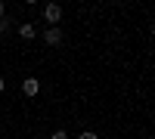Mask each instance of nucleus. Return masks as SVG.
Here are the masks:
<instances>
[{"instance_id": "nucleus-7", "label": "nucleus", "mask_w": 155, "mask_h": 139, "mask_svg": "<svg viewBox=\"0 0 155 139\" xmlns=\"http://www.w3.org/2000/svg\"><path fill=\"white\" fill-rule=\"evenodd\" d=\"M78 139H99V136H96V133H90V130H87V133H81V136H78Z\"/></svg>"}, {"instance_id": "nucleus-4", "label": "nucleus", "mask_w": 155, "mask_h": 139, "mask_svg": "<svg viewBox=\"0 0 155 139\" xmlns=\"http://www.w3.org/2000/svg\"><path fill=\"white\" fill-rule=\"evenodd\" d=\"M19 34L25 37V40H34V37H37V28H34V22H22V25H19Z\"/></svg>"}, {"instance_id": "nucleus-6", "label": "nucleus", "mask_w": 155, "mask_h": 139, "mask_svg": "<svg viewBox=\"0 0 155 139\" xmlns=\"http://www.w3.org/2000/svg\"><path fill=\"white\" fill-rule=\"evenodd\" d=\"M50 139H68V136H65V130H56V133L50 136Z\"/></svg>"}, {"instance_id": "nucleus-5", "label": "nucleus", "mask_w": 155, "mask_h": 139, "mask_svg": "<svg viewBox=\"0 0 155 139\" xmlns=\"http://www.w3.org/2000/svg\"><path fill=\"white\" fill-rule=\"evenodd\" d=\"M9 28H12V19H6V16H3V19H0V34H6Z\"/></svg>"}, {"instance_id": "nucleus-3", "label": "nucleus", "mask_w": 155, "mask_h": 139, "mask_svg": "<svg viewBox=\"0 0 155 139\" xmlns=\"http://www.w3.org/2000/svg\"><path fill=\"white\" fill-rule=\"evenodd\" d=\"M37 90H41V81H37V77H25V81H22V93L28 96V99L37 96Z\"/></svg>"}, {"instance_id": "nucleus-9", "label": "nucleus", "mask_w": 155, "mask_h": 139, "mask_svg": "<svg viewBox=\"0 0 155 139\" xmlns=\"http://www.w3.org/2000/svg\"><path fill=\"white\" fill-rule=\"evenodd\" d=\"M0 19H3V3H0Z\"/></svg>"}, {"instance_id": "nucleus-8", "label": "nucleus", "mask_w": 155, "mask_h": 139, "mask_svg": "<svg viewBox=\"0 0 155 139\" xmlns=\"http://www.w3.org/2000/svg\"><path fill=\"white\" fill-rule=\"evenodd\" d=\"M3 90H6V81H3V77H0V93H3Z\"/></svg>"}, {"instance_id": "nucleus-2", "label": "nucleus", "mask_w": 155, "mask_h": 139, "mask_svg": "<svg viewBox=\"0 0 155 139\" xmlns=\"http://www.w3.org/2000/svg\"><path fill=\"white\" fill-rule=\"evenodd\" d=\"M44 43L47 46H59L62 43V28H47L44 31Z\"/></svg>"}, {"instance_id": "nucleus-1", "label": "nucleus", "mask_w": 155, "mask_h": 139, "mask_svg": "<svg viewBox=\"0 0 155 139\" xmlns=\"http://www.w3.org/2000/svg\"><path fill=\"white\" fill-rule=\"evenodd\" d=\"M44 19L50 22V28H59V22H62V6H59V3H47V6H44Z\"/></svg>"}]
</instances>
